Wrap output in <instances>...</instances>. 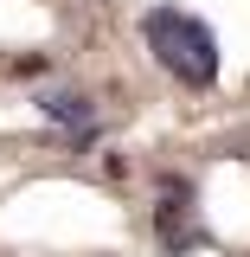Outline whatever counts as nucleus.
Returning <instances> with one entry per match:
<instances>
[{
  "instance_id": "nucleus-1",
  "label": "nucleus",
  "mask_w": 250,
  "mask_h": 257,
  "mask_svg": "<svg viewBox=\"0 0 250 257\" xmlns=\"http://www.w3.org/2000/svg\"><path fill=\"white\" fill-rule=\"evenodd\" d=\"M141 39H148L154 64L167 77H180L186 90H212L218 84V32L205 26V20H192L180 7H154L141 20Z\"/></svg>"
},
{
  "instance_id": "nucleus-2",
  "label": "nucleus",
  "mask_w": 250,
  "mask_h": 257,
  "mask_svg": "<svg viewBox=\"0 0 250 257\" xmlns=\"http://www.w3.org/2000/svg\"><path fill=\"white\" fill-rule=\"evenodd\" d=\"M39 109H45V122H58L71 142H90V135H96V103L84 90H45Z\"/></svg>"
}]
</instances>
